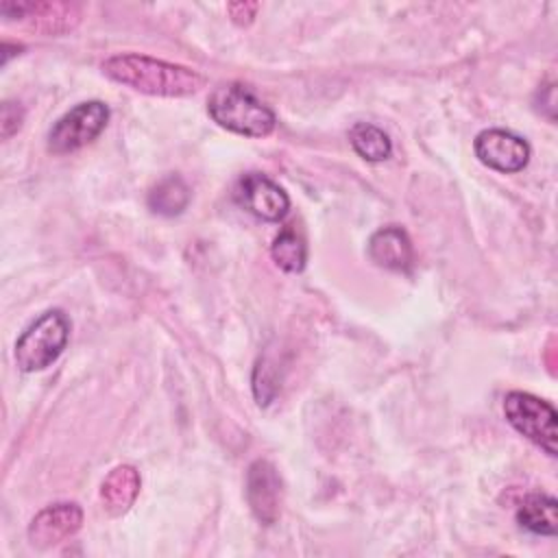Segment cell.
I'll list each match as a JSON object with an SVG mask.
<instances>
[{
    "mask_svg": "<svg viewBox=\"0 0 558 558\" xmlns=\"http://www.w3.org/2000/svg\"><path fill=\"white\" fill-rule=\"evenodd\" d=\"M109 120V107L100 100H87L63 113L48 131V150L54 155L74 153L96 140Z\"/></svg>",
    "mask_w": 558,
    "mask_h": 558,
    "instance_id": "5b68a950",
    "label": "cell"
},
{
    "mask_svg": "<svg viewBox=\"0 0 558 558\" xmlns=\"http://www.w3.org/2000/svg\"><path fill=\"white\" fill-rule=\"evenodd\" d=\"M22 120H24V109L20 107V102H11L7 100L2 105V118H0V124H2V137H11L20 126H22Z\"/></svg>",
    "mask_w": 558,
    "mask_h": 558,
    "instance_id": "e0dca14e",
    "label": "cell"
},
{
    "mask_svg": "<svg viewBox=\"0 0 558 558\" xmlns=\"http://www.w3.org/2000/svg\"><path fill=\"white\" fill-rule=\"evenodd\" d=\"M349 142H351L353 150L366 161H384L392 153L390 137L379 126H375L371 122H357L349 131Z\"/></svg>",
    "mask_w": 558,
    "mask_h": 558,
    "instance_id": "9a60e30c",
    "label": "cell"
},
{
    "mask_svg": "<svg viewBox=\"0 0 558 558\" xmlns=\"http://www.w3.org/2000/svg\"><path fill=\"white\" fill-rule=\"evenodd\" d=\"M83 525V510L74 501H61L39 510L28 523V541L37 549L54 547L74 536Z\"/></svg>",
    "mask_w": 558,
    "mask_h": 558,
    "instance_id": "ba28073f",
    "label": "cell"
},
{
    "mask_svg": "<svg viewBox=\"0 0 558 558\" xmlns=\"http://www.w3.org/2000/svg\"><path fill=\"white\" fill-rule=\"evenodd\" d=\"M257 9H259L257 2H231V4L227 7L229 17H231L235 24H240V26H248V24L253 22Z\"/></svg>",
    "mask_w": 558,
    "mask_h": 558,
    "instance_id": "ac0fdd59",
    "label": "cell"
},
{
    "mask_svg": "<svg viewBox=\"0 0 558 558\" xmlns=\"http://www.w3.org/2000/svg\"><path fill=\"white\" fill-rule=\"evenodd\" d=\"M190 196L187 183L179 174H168L148 192V207L159 216H179L187 207Z\"/></svg>",
    "mask_w": 558,
    "mask_h": 558,
    "instance_id": "5bb4252c",
    "label": "cell"
},
{
    "mask_svg": "<svg viewBox=\"0 0 558 558\" xmlns=\"http://www.w3.org/2000/svg\"><path fill=\"white\" fill-rule=\"evenodd\" d=\"M368 255L371 259L388 270H410L414 262V248L408 233L397 227H381L368 240Z\"/></svg>",
    "mask_w": 558,
    "mask_h": 558,
    "instance_id": "30bf717a",
    "label": "cell"
},
{
    "mask_svg": "<svg viewBox=\"0 0 558 558\" xmlns=\"http://www.w3.org/2000/svg\"><path fill=\"white\" fill-rule=\"evenodd\" d=\"M24 17H31L37 31L57 35L78 22V7L68 2H26Z\"/></svg>",
    "mask_w": 558,
    "mask_h": 558,
    "instance_id": "4fadbf2b",
    "label": "cell"
},
{
    "mask_svg": "<svg viewBox=\"0 0 558 558\" xmlns=\"http://www.w3.org/2000/svg\"><path fill=\"white\" fill-rule=\"evenodd\" d=\"M246 501L264 525H272L281 512V477L268 460H255L246 471Z\"/></svg>",
    "mask_w": 558,
    "mask_h": 558,
    "instance_id": "9c48e42d",
    "label": "cell"
},
{
    "mask_svg": "<svg viewBox=\"0 0 558 558\" xmlns=\"http://www.w3.org/2000/svg\"><path fill=\"white\" fill-rule=\"evenodd\" d=\"M270 255L275 259V264L286 270V272H301L305 268V259H307V246L303 242V238L294 231V229H283L272 246H270Z\"/></svg>",
    "mask_w": 558,
    "mask_h": 558,
    "instance_id": "2e32d148",
    "label": "cell"
},
{
    "mask_svg": "<svg viewBox=\"0 0 558 558\" xmlns=\"http://www.w3.org/2000/svg\"><path fill=\"white\" fill-rule=\"evenodd\" d=\"M517 521L521 527H525L534 534L554 536L558 530L556 499L549 495H541V493L527 495L517 510Z\"/></svg>",
    "mask_w": 558,
    "mask_h": 558,
    "instance_id": "7c38bea8",
    "label": "cell"
},
{
    "mask_svg": "<svg viewBox=\"0 0 558 558\" xmlns=\"http://www.w3.org/2000/svg\"><path fill=\"white\" fill-rule=\"evenodd\" d=\"M102 72L135 92L148 96H163V98H183L196 94L205 78L185 65L168 63L161 59H153L137 52L113 54L102 63Z\"/></svg>",
    "mask_w": 558,
    "mask_h": 558,
    "instance_id": "6da1fadb",
    "label": "cell"
},
{
    "mask_svg": "<svg viewBox=\"0 0 558 558\" xmlns=\"http://www.w3.org/2000/svg\"><path fill=\"white\" fill-rule=\"evenodd\" d=\"M70 338V320L61 310L44 312L31 323L15 342V364L24 373L44 371L65 349Z\"/></svg>",
    "mask_w": 558,
    "mask_h": 558,
    "instance_id": "3957f363",
    "label": "cell"
},
{
    "mask_svg": "<svg viewBox=\"0 0 558 558\" xmlns=\"http://www.w3.org/2000/svg\"><path fill=\"white\" fill-rule=\"evenodd\" d=\"M233 196L240 207L268 222L281 220L290 209V198L283 187L259 172L244 174L235 183Z\"/></svg>",
    "mask_w": 558,
    "mask_h": 558,
    "instance_id": "8992f818",
    "label": "cell"
},
{
    "mask_svg": "<svg viewBox=\"0 0 558 558\" xmlns=\"http://www.w3.org/2000/svg\"><path fill=\"white\" fill-rule=\"evenodd\" d=\"M477 159L497 172H519L530 161V146L506 129H486L475 137Z\"/></svg>",
    "mask_w": 558,
    "mask_h": 558,
    "instance_id": "52a82bcc",
    "label": "cell"
},
{
    "mask_svg": "<svg viewBox=\"0 0 558 558\" xmlns=\"http://www.w3.org/2000/svg\"><path fill=\"white\" fill-rule=\"evenodd\" d=\"M140 473L135 466L131 464H120L116 469L109 471V475L105 477L102 486H100V501L102 508L111 514V517H120L124 514L133 501L140 495Z\"/></svg>",
    "mask_w": 558,
    "mask_h": 558,
    "instance_id": "8fae6325",
    "label": "cell"
},
{
    "mask_svg": "<svg viewBox=\"0 0 558 558\" xmlns=\"http://www.w3.org/2000/svg\"><path fill=\"white\" fill-rule=\"evenodd\" d=\"M207 111L222 129L246 137H266L275 131L277 118L246 85H218L207 102Z\"/></svg>",
    "mask_w": 558,
    "mask_h": 558,
    "instance_id": "7a4b0ae2",
    "label": "cell"
},
{
    "mask_svg": "<svg viewBox=\"0 0 558 558\" xmlns=\"http://www.w3.org/2000/svg\"><path fill=\"white\" fill-rule=\"evenodd\" d=\"M504 414L521 436L532 440L547 456L554 458L558 453V414L554 405L536 395L512 390L504 399Z\"/></svg>",
    "mask_w": 558,
    "mask_h": 558,
    "instance_id": "277c9868",
    "label": "cell"
}]
</instances>
